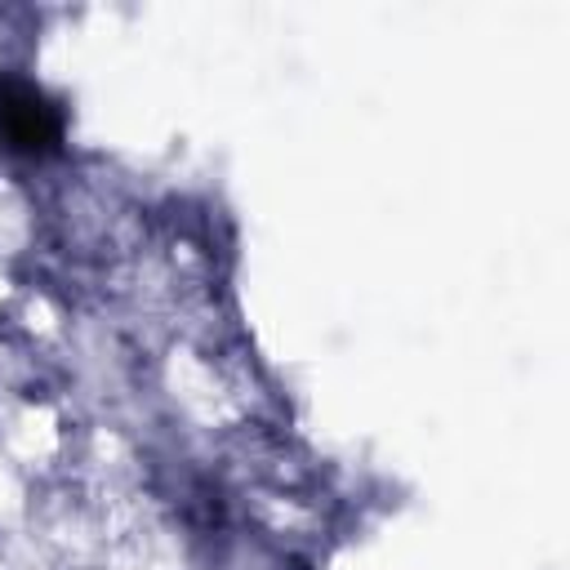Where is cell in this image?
<instances>
[{"mask_svg": "<svg viewBox=\"0 0 570 570\" xmlns=\"http://www.w3.org/2000/svg\"><path fill=\"white\" fill-rule=\"evenodd\" d=\"M67 116L31 80L0 71V142L18 156H53L62 147Z\"/></svg>", "mask_w": 570, "mask_h": 570, "instance_id": "1", "label": "cell"}]
</instances>
